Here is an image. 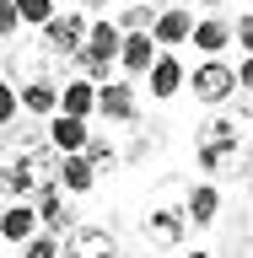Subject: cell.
<instances>
[{
    "mask_svg": "<svg viewBox=\"0 0 253 258\" xmlns=\"http://www.w3.org/2000/svg\"><path fill=\"white\" fill-rule=\"evenodd\" d=\"M60 258H119V237L108 226H70Z\"/></svg>",
    "mask_w": 253,
    "mask_h": 258,
    "instance_id": "obj_7",
    "label": "cell"
},
{
    "mask_svg": "<svg viewBox=\"0 0 253 258\" xmlns=\"http://www.w3.org/2000/svg\"><path fill=\"white\" fill-rule=\"evenodd\" d=\"M189 258H210V253H189Z\"/></svg>",
    "mask_w": 253,
    "mask_h": 258,
    "instance_id": "obj_30",
    "label": "cell"
},
{
    "mask_svg": "<svg viewBox=\"0 0 253 258\" xmlns=\"http://www.w3.org/2000/svg\"><path fill=\"white\" fill-rule=\"evenodd\" d=\"M162 48L151 43V32H124L119 38V64H124V81H140L145 70H151V59H157Z\"/></svg>",
    "mask_w": 253,
    "mask_h": 258,
    "instance_id": "obj_12",
    "label": "cell"
},
{
    "mask_svg": "<svg viewBox=\"0 0 253 258\" xmlns=\"http://www.w3.org/2000/svg\"><path fill=\"white\" fill-rule=\"evenodd\" d=\"M60 151L48 145L43 129H6L0 135V194L11 199H32L38 188L54 183Z\"/></svg>",
    "mask_w": 253,
    "mask_h": 258,
    "instance_id": "obj_2",
    "label": "cell"
},
{
    "mask_svg": "<svg viewBox=\"0 0 253 258\" xmlns=\"http://www.w3.org/2000/svg\"><path fill=\"white\" fill-rule=\"evenodd\" d=\"M189 92L205 102V108H226L232 102V92H237V70L226 59H205L189 70Z\"/></svg>",
    "mask_w": 253,
    "mask_h": 258,
    "instance_id": "obj_6",
    "label": "cell"
},
{
    "mask_svg": "<svg viewBox=\"0 0 253 258\" xmlns=\"http://www.w3.org/2000/svg\"><path fill=\"white\" fill-rule=\"evenodd\" d=\"M183 215H189V226H216V215H221V188H216V183H194V188L183 194Z\"/></svg>",
    "mask_w": 253,
    "mask_h": 258,
    "instance_id": "obj_15",
    "label": "cell"
},
{
    "mask_svg": "<svg viewBox=\"0 0 253 258\" xmlns=\"http://www.w3.org/2000/svg\"><path fill=\"white\" fill-rule=\"evenodd\" d=\"M38 226H48V237H65L70 226H76V210L65 205V194L48 183V188H38Z\"/></svg>",
    "mask_w": 253,
    "mask_h": 258,
    "instance_id": "obj_14",
    "label": "cell"
},
{
    "mask_svg": "<svg viewBox=\"0 0 253 258\" xmlns=\"http://www.w3.org/2000/svg\"><path fill=\"white\" fill-rule=\"evenodd\" d=\"M140 237L151 247H178L189 237V215H183V199H157V205L140 215Z\"/></svg>",
    "mask_w": 253,
    "mask_h": 258,
    "instance_id": "obj_5",
    "label": "cell"
},
{
    "mask_svg": "<svg viewBox=\"0 0 253 258\" xmlns=\"http://www.w3.org/2000/svg\"><path fill=\"white\" fill-rule=\"evenodd\" d=\"M43 135H48V145H54L60 156H70V151H81V145H86V135H92V129H86V118H70V113H54Z\"/></svg>",
    "mask_w": 253,
    "mask_h": 258,
    "instance_id": "obj_16",
    "label": "cell"
},
{
    "mask_svg": "<svg viewBox=\"0 0 253 258\" xmlns=\"http://www.w3.org/2000/svg\"><path fill=\"white\" fill-rule=\"evenodd\" d=\"M108 124H135L140 118V102H135V81H103L97 86V108Z\"/></svg>",
    "mask_w": 253,
    "mask_h": 258,
    "instance_id": "obj_8",
    "label": "cell"
},
{
    "mask_svg": "<svg viewBox=\"0 0 253 258\" xmlns=\"http://www.w3.org/2000/svg\"><path fill=\"white\" fill-rule=\"evenodd\" d=\"M253 156V108H216L205 124L194 129V161L205 167L210 177H242Z\"/></svg>",
    "mask_w": 253,
    "mask_h": 258,
    "instance_id": "obj_1",
    "label": "cell"
},
{
    "mask_svg": "<svg viewBox=\"0 0 253 258\" xmlns=\"http://www.w3.org/2000/svg\"><path fill=\"white\" fill-rule=\"evenodd\" d=\"M16 108H22V102H16V86H6V81H0V129L16 124Z\"/></svg>",
    "mask_w": 253,
    "mask_h": 258,
    "instance_id": "obj_25",
    "label": "cell"
},
{
    "mask_svg": "<svg viewBox=\"0 0 253 258\" xmlns=\"http://www.w3.org/2000/svg\"><path fill=\"white\" fill-rule=\"evenodd\" d=\"M16 102H22L32 118H54V113H60V81H54V76H32V81H22Z\"/></svg>",
    "mask_w": 253,
    "mask_h": 258,
    "instance_id": "obj_10",
    "label": "cell"
},
{
    "mask_svg": "<svg viewBox=\"0 0 253 258\" xmlns=\"http://www.w3.org/2000/svg\"><path fill=\"white\" fill-rule=\"evenodd\" d=\"M145 92L157 97V102H173V97L183 92V64H178V54H157V59H151V70H145Z\"/></svg>",
    "mask_w": 253,
    "mask_h": 258,
    "instance_id": "obj_11",
    "label": "cell"
},
{
    "mask_svg": "<svg viewBox=\"0 0 253 258\" xmlns=\"http://www.w3.org/2000/svg\"><path fill=\"white\" fill-rule=\"evenodd\" d=\"M103 6H108V0H81V11H103Z\"/></svg>",
    "mask_w": 253,
    "mask_h": 258,
    "instance_id": "obj_28",
    "label": "cell"
},
{
    "mask_svg": "<svg viewBox=\"0 0 253 258\" xmlns=\"http://www.w3.org/2000/svg\"><path fill=\"white\" fill-rule=\"evenodd\" d=\"M119 38L124 32L113 27L108 16H97V22H86V43H81V54H76V64L86 70V81H113V64H119Z\"/></svg>",
    "mask_w": 253,
    "mask_h": 258,
    "instance_id": "obj_3",
    "label": "cell"
},
{
    "mask_svg": "<svg viewBox=\"0 0 253 258\" xmlns=\"http://www.w3.org/2000/svg\"><path fill=\"white\" fill-rule=\"evenodd\" d=\"M54 177H60V188H65V194H86V188H97V172H92V161L81 156V151H70V156H60V167H54Z\"/></svg>",
    "mask_w": 253,
    "mask_h": 258,
    "instance_id": "obj_18",
    "label": "cell"
},
{
    "mask_svg": "<svg viewBox=\"0 0 253 258\" xmlns=\"http://www.w3.org/2000/svg\"><path fill=\"white\" fill-rule=\"evenodd\" d=\"M242 177H248V188H253V156H248V167H242Z\"/></svg>",
    "mask_w": 253,
    "mask_h": 258,
    "instance_id": "obj_29",
    "label": "cell"
},
{
    "mask_svg": "<svg viewBox=\"0 0 253 258\" xmlns=\"http://www.w3.org/2000/svg\"><path fill=\"white\" fill-rule=\"evenodd\" d=\"M151 22H157V6H151V0H135V6H124V11H119V22H113V27H119V32H145Z\"/></svg>",
    "mask_w": 253,
    "mask_h": 258,
    "instance_id": "obj_21",
    "label": "cell"
},
{
    "mask_svg": "<svg viewBox=\"0 0 253 258\" xmlns=\"http://www.w3.org/2000/svg\"><path fill=\"white\" fill-rule=\"evenodd\" d=\"M189 43L199 48L205 59H216V54H226V48H232V22H226V16H194Z\"/></svg>",
    "mask_w": 253,
    "mask_h": 258,
    "instance_id": "obj_13",
    "label": "cell"
},
{
    "mask_svg": "<svg viewBox=\"0 0 253 258\" xmlns=\"http://www.w3.org/2000/svg\"><path fill=\"white\" fill-rule=\"evenodd\" d=\"M145 32H151L157 48H178V43H189V32H194V11L189 6H167V11H157V22Z\"/></svg>",
    "mask_w": 253,
    "mask_h": 258,
    "instance_id": "obj_9",
    "label": "cell"
},
{
    "mask_svg": "<svg viewBox=\"0 0 253 258\" xmlns=\"http://www.w3.org/2000/svg\"><path fill=\"white\" fill-rule=\"evenodd\" d=\"M92 108H97V81H65L60 86V113H70V118H92Z\"/></svg>",
    "mask_w": 253,
    "mask_h": 258,
    "instance_id": "obj_19",
    "label": "cell"
},
{
    "mask_svg": "<svg viewBox=\"0 0 253 258\" xmlns=\"http://www.w3.org/2000/svg\"><path fill=\"white\" fill-rule=\"evenodd\" d=\"M81 156L92 161V172H113L119 167V151H113L103 135H86V145H81Z\"/></svg>",
    "mask_w": 253,
    "mask_h": 258,
    "instance_id": "obj_20",
    "label": "cell"
},
{
    "mask_svg": "<svg viewBox=\"0 0 253 258\" xmlns=\"http://www.w3.org/2000/svg\"><path fill=\"white\" fill-rule=\"evenodd\" d=\"M27 258H60V237H27Z\"/></svg>",
    "mask_w": 253,
    "mask_h": 258,
    "instance_id": "obj_26",
    "label": "cell"
},
{
    "mask_svg": "<svg viewBox=\"0 0 253 258\" xmlns=\"http://www.w3.org/2000/svg\"><path fill=\"white\" fill-rule=\"evenodd\" d=\"M38 32H43V59H76L86 43V11H54Z\"/></svg>",
    "mask_w": 253,
    "mask_h": 258,
    "instance_id": "obj_4",
    "label": "cell"
},
{
    "mask_svg": "<svg viewBox=\"0 0 253 258\" xmlns=\"http://www.w3.org/2000/svg\"><path fill=\"white\" fill-rule=\"evenodd\" d=\"M22 32V16H16V0H0V43Z\"/></svg>",
    "mask_w": 253,
    "mask_h": 258,
    "instance_id": "obj_24",
    "label": "cell"
},
{
    "mask_svg": "<svg viewBox=\"0 0 253 258\" xmlns=\"http://www.w3.org/2000/svg\"><path fill=\"white\" fill-rule=\"evenodd\" d=\"M54 11H60L54 0H16V16H22V27H43Z\"/></svg>",
    "mask_w": 253,
    "mask_h": 258,
    "instance_id": "obj_22",
    "label": "cell"
},
{
    "mask_svg": "<svg viewBox=\"0 0 253 258\" xmlns=\"http://www.w3.org/2000/svg\"><path fill=\"white\" fill-rule=\"evenodd\" d=\"M38 231V210L11 199V205H0V242H27Z\"/></svg>",
    "mask_w": 253,
    "mask_h": 258,
    "instance_id": "obj_17",
    "label": "cell"
},
{
    "mask_svg": "<svg viewBox=\"0 0 253 258\" xmlns=\"http://www.w3.org/2000/svg\"><path fill=\"white\" fill-rule=\"evenodd\" d=\"M237 92H253V54H242L237 64Z\"/></svg>",
    "mask_w": 253,
    "mask_h": 258,
    "instance_id": "obj_27",
    "label": "cell"
},
{
    "mask_svg": "<svg viewBox=\"0 0 253 258\" xmlns=\"http://www.w3.org/2000/svg\"><path fill=\"white\" fill-rule=\"evenodd\" d=\"M232 43H237L242 54H253V11H242L237 22H232Z\"/></svg>",
    "mask_w": 253,
    "mask_h": 258,
    "instance_id": "obj_23",
    "label": "cell"
}]
</instances>
